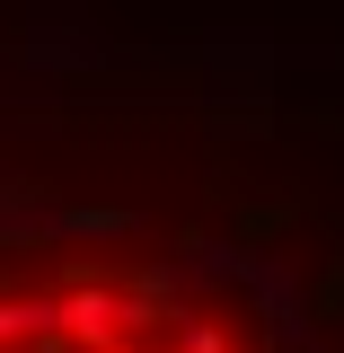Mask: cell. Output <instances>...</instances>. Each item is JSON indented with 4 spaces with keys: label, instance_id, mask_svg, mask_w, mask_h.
Segmentation results:
<instances>
[{
    "label": "cell",
    "instance_id": "6da1fadb",
    "mask_svg": "<svg viewBox=\"0 0 344 353\" xmlns=\"http://www.w3.org/2000/svg\"><path fill=\"white\" fill-rule=\"evenodd\" d=\"M0 353H274L221 283L159 256L0 265Z\"/></svg>",
    "mask_w": 344,
    "mask_h": 353
}]
</instances>
